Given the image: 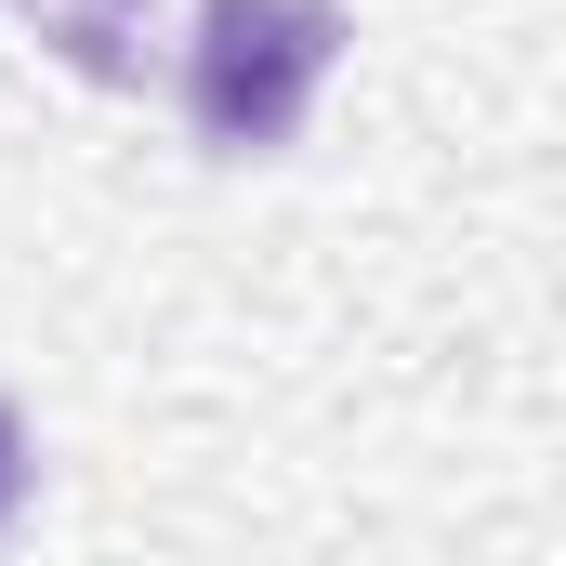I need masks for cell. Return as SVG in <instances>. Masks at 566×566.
Masks as SVG:
<instances>
[{"mask_svg": "<svg viewBox=\"0 0 566 566\" xmlns=\"http://www.w3.org/2000/svg\"><path fill=\"white\" fill-rule=\"evenodd\" d=\"M343 66V13L329 0H198L185 40V119L224 158H277L316 106V80Z\"/></svg>", "mask_w": 566, "mask_h": 566, "instance_id": "obj_1", "label": "cell"}, {"mask_svg": "<svg viewBox=\"0 0 566 566\" xmlns=\"http://www.w3.org/2000/svg\"><path fill=\"white\" fill-rule=\"evenodd\" d=\"M13 488H27V448H13V422H0V514H13Z\"/></svg>", "mask_w": 566, "mask_h": 566, "instance_id": "obj_2", "label": "cell"}]
</instances>
